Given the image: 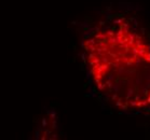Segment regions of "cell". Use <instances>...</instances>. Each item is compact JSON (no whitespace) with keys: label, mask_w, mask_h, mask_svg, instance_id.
I'll use <instances>...</instances> for the list:
<instances>
[{"label":"cell","mask_w":150,"mask_h":140,"mask_svg":"<svg viewBox=\"0 0 150 140\" xmlns=\"http://www.w3.org/2000/svg\"><path fill=\"white\" fill-rule=\"evenodd\" d=\"M85 65L96 89L123 111L150 109V43L121 18L82 41Z\"/></svg>","instance_id":"cell-1"}]
</instances>
